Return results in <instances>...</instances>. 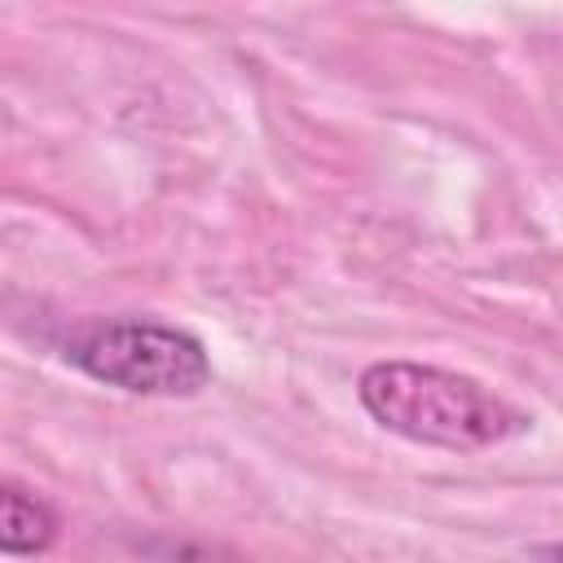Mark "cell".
<instances>
[{"label": "cell", "instance_id": "6da1fadb", "mask_svg": "<svg viewBox=\"0 0 563 563\" xmlns=\"http://www.w3.org/2000/svg\"><path fill=\"white\" fill-rule=\"evenodd\" d=\"M356 396L383 431L453 453L501 444L528 427V418L479 378L418 361L369 365L356 383Z\"/></svg>", "mask_w": 563, "mask_h": 563}, {"label": "cell", "instance_id": "3957f363", "mask_svg": "<svg viewBox=\"0 0 563 563\" xmlns=\"http://www.w3.org/2000/svg\"><path fill=\"white\" fill-rule=\"evenodd\" d=\"M57 537V515L48 501L31 497L18 484H4L0 493V550L4 554H40Z\"/></svg>", "mask_w": 563, "mask_h": 563}, {"label": "cell", "instance_id": "277c9868", "mask_svg": "<svg viewBox=\"0 0 563 563\" xmlns=\"http://www.w3.org/2000/svg\"><path fill=\"white\" fill-rule=\"evenodd\" d=\"M541 554H554V559H563V541H559V545H545Z\"/></svg>", "mask_w": 563, "mask_h": 563}, {"label": "cell", "instance_id": "7a4b0ae2", "mask_svg": "<svg viewBox=\"0 0 563 563\" xmlns=\"http://www.w3.org/2000/svg\"><path fill=\"white\" fill-rule=\"evenodd\" d=\"M62 356L92 383L132 396H198L211 383V356L202 339L145 317L84 321L66 334Z\"/></svg>", "mask_w": 563, "mask_h": 563}]
</instances>
